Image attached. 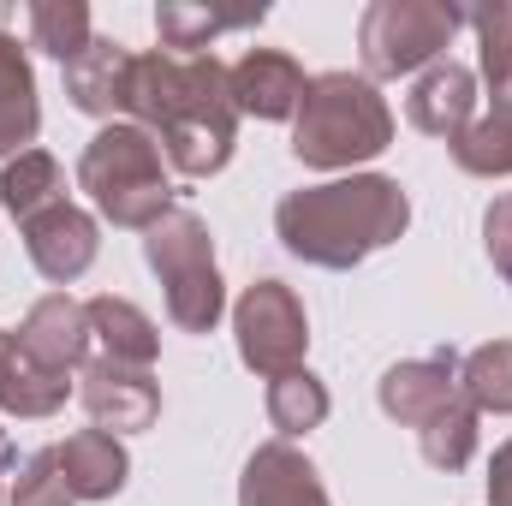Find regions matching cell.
Masks as SVG:
<instances>
[{"label": "cell", "instance_id": "8", "mask_svg": "<svg viewBox=\"0 0 512 506\" xmlns=\"http://www.w3.org/2000/svg\"><path fill=\"white\" fill-rule=\"evenodd\" d=\"M78 399H84L90 423L108 429V435L155 429V417H161V381L149 376V370L114 364V358H90L78 370Z\"/></svg>", "mask_w": 512, "mask_h": 506}, {"label": "cell", "instance_id": "11", "mask_svg": "<svg viewBox=\"0 0 512 506\" xmlns=\"http://www.w3.org/2000/svg\"><path fill=\"white\" fill-rule=\"evenodd\" d=\"M227 90H233V108L251 114V120H298V102H304L310 78L292 54L251 48L227 66Z\"/></svg>", "mask_w": 512, "mask_h": 506}, {"label": "cell", "instance_id": "9", "mask_svg": "<svg viewBox=\"0 0 512 506\" xmlns=\"http://www.w3.org/2000/svg\"><path fill=\"white\" fill-rule=\"evenodd\" d=\"M12 352H24V358L42 364V370H60V376L84 370V364H90V310H84L72 292L36 298V304L24 310L18 334H12Z\"/></svg>", "mask_w": 512, "mask_h": 506}, {"label": "cell", "instance_id": "17", "mask_svg": "<svg viewBox=\"0 0 512 506\" xmlns=\"http://www.w3.org/2000/svg\"><path fill=\"white\" fill-rule=\"evenodd\" d=\"M36 131H42V102H36L30 48H18L12 30H0V161L24 155Z\"/></svg>", "mask_w": 512, "mask_h": 506}, {"label": "cell", "instance_id": "2", "mask_svg": "<svg viewBox=\"0 0 512 506\" xmlns=\"http://www.w3.org/2000/svg\"><path fill=\"white\" fill-rule=\"evenodd\" d=\"M411 227V197L399 179L387 173H346V179H322L304 191H286L274 209V233L280 245L310 262V268H358L364 256L399 245Z\"/></svg>", "mask_w": 512, "mask_h": 506}, {"label": "cell", "instance_id": "18", "mask_svg": "<svg viewBox=\"0 0 512 506\" xmlns=\"http://www.w3.org/2000/svg\"><path fill=\"white\" fill-rule=\"evenodd\" d=\"M268 18V6H191V0H161L155 6V36L167 54H209L215 36L251 30Z\"/></svg>", "mask_w": 512, "mask_h": 506}, {"label": "cell", "instance_id": "3", "mask_svg": "<svg viewBox=\"0 0 512 506\" xmlns=\"http://www.w3.org/2000/svg\"><path fill=\"white\" fill-rule=\"evenodd\" d=\"M393 143V108L364 72H322L310 78L298 120H292V155L316 173H352L358 161H376Z\"/></svg>", "mask_w": 512, "mask_h": 506}, {"label": "cell", "instance_id": "1", "mask_svg": "<svg viewBox=\"0 0 512 506\" xmlns=\"http://www.w3.org/2000/svg\"><path fill=\"white\" fill-rule=\"evenodd\" d=\"M126 114L131 126H143L173 173L185 179H215L233 161V137H239V108L227 90V66L215 54H131L126 78Z\"/></svg>", "mask_w": 512, "mask_h": 506}, {"label": "cell", "instance_id": "21", "mask_svg": "<svg viewBox=\"0 0 512 506\" xmlns=\"http://www.w3.org/2000/svg\"><path fill=\"white\" fill-rule=\"evenodd\" d=\"M447 149L471 179H512V90H501L495 108L483 120H471V131L453 137Z\"/></svg>", "mask_w": 512, "mask_h": 506}, {"label": "cell", "instance_id": "31", "mask_svg": "<svg viewBox=\"0 0 512 506\" xmlns=\"http://www.w3.org/2000/svg\"><path fill=\"white\" fill-rule=\"evenodd\" d=\"M18 465V453H12V441H6V429H0V471H12Z\"/></svg>", "mask_w": 512, "mask_h": 506}, {"label": "cell", "instance_id": "28", "mask_svg": "<svg viewBox=\"0 0 512 506\" xmlns=\"http://www.w3.org/2000/svg\"><path fill=\"white\" fill-rule=\"evenodd\" d=\"M12 506H78L66 495V477H60V453L42 447L18 465V483H12Z\"/></svg>", "mask_w": 512, "mask_h": 506}, {"label": "cell", "instance_id": "16", "mask_svg": "<svg viewBox=\"0 0 512 506\" xmlns=\"http://www.w3.org/2000/svg\"><path fill=\"white\" fill-rule=\"evenodd\" d=\"M126 78H131V54L120 42L96 36V42L66 66V96H72L78 114L114 126V114H126Z\"/></svg>", "mask_w": 512, "mask_h": 506}, {"label": "cell", "instance_id": "24", "mask_svg": "<svg viewBox=\"0 0 512 506\" xmlns=\"http://www.w3.org/2000/svg\"><path fill=\"white\" fill-rule=\"evenodd\" d=\"M328 381L310 376V370H292V376H274L268 381V423L280 429V441L292 435H310L328 423Z\"/></svg>", "mask_w": 512, "mask_h": 506}, {"label": "cell", "instance_id": "27", "mask_svg": "<svg viewBox=\"0 0 512 506\" xmlns=\"http://www.w3.org/2000/svg\"><path fill=\"white\" fill-rule=\"evenodd\" d=\"M465 24L477 30L489 96L512 90V0H483V6H471V12H465Z\"/></svg>", "mask_w": 512, "mask_h": 506}, {"label": "cell", "instance_id": "5", "mask_svg": "<svg viewBox=\"0 0 512 506\" xmlns=\"http://www.w3.org/2000/svg\"><path fill=\"white\" fill-rule=\"evenodd\" d=\"M143 262L167 292V316L179 334H215V322L227 316V280L215 262V239L203 227V215L173 209L143 233Z\"/></svg>", "mask_w": 512, "mask_h": 506}, {"label": "cell", "instance_id": "14", "mask_svg": "<svg viewBox=\"0 0 512 506\" xmlns=\"http://www.w3.org/2000/svg\"><path fill=\"white\" fill-rule=\"evenodd\" d=\"M239 506H334V501L322 489V471L292 441H268L245 459Z\"/></svg>", "mask_w": 512, "mask_h": 506}, {"label": "cell", "instance_id": "10", "mask_svg": "<svg viewBox=\"0 0 512 506\" xmlns=\"http://www.w3.org/2000/svg\"><path fill=\"white\" fill-rule=\"evenodd\" d=\"M96 251H102L96 215H84L78 203H54V209H42L36 221H24V256H30L36 274L54 280V286H72L78 274H90Z\"/></svg>", "mask_w": 512, "mask_h": 506}, {"label": "cell", "instance_id": "25", "mask_svg": "<svg viewBox=\"0 0 512 506\" xmlns=\"http://www.w3.org/2000/svg\"><path fill=\"white\" fill-rule=\"evenodd\" d=\"M459 393L477 405V417H512V340H489L459 358Z\"/></svg>", "mask_w": 512, "mask_h": 506}, {"label": "cell", "instance_id": "4", "mask_svg": "<svg viewBox=\"0 0 512 506\" xmlns=\"http://www.w3.org/2000/svg\"><path fill=\"white\" fill-rule=\"evenodd\" d=\"M78 185L90 191L102 221L131 227V233H149L161 215H173V167L161 143L131 120H114L84 143Z\"/></svg>", "mask_w": 512, "mask_h": 506}, {"label": "cell", "instance_id": "15", "mask_svg": "<svg viewBox=\"0 0 512 506\" xmlns=\"http://www.w3.org/2000/svg\"><path fill=\"white\" fill-rule=\"evenodd\" d=\"M54 453H60V477H66L72 501H114L131 477V453L108 429H78Z\"/></svg>", "mask_w": 512, "mask_h": 506}, {"label": "cell", "instance_id": "33", "mask_svg": "<svg viewBox=\"0 0 512 506\" xmlns=\"http://www.w3.org/2000/svg\"><path fill=\"white\" fill-rule=\"evenodd\" d=\"M0 501H6V495H0Z\"/></svg>", "mask_w": 512, "mask_h": 506}, {"label": "cell", "instance_id": "19", "mask_svg": "<svg viewBox=\"0 0 512 506\" xmlns=\"http://www.w3.org/2000/svg\"><path fill=\"white\" fill-rule=\"evenodd\" d=\"M84 310H90V340L102 346V358L131 364V370H155V358H161V334H155V322H149L131 298L102 292V298H90Z\"/></svg>", "mask_w": 512, "mask_h": 506}, {"label": "cell", "instance_id": "30", "mask_svg": "<svg viewBox=\"0 0 512 506\" xmlns=\"http://www.w3.org/2000/svg\"><path fill=\"white\" fill-rule=\"evenodd\" d=\"M489 506H512V441H501L489 459Z\"/></svg>", "mask_w": 512, "mask_h": 506}, {"label": "cell", "instance_id": "26", "mask_svg": "<svg viewBox=\"0 0 512 506\" xmlns=\"http://www.w3.org/2000/svg\"><path fill=\"white\" fill-rule=\"evenodd\" d=\"M477 423H483V417H477V405L459 393L435 423H423V429H417L423 459H429L435 471H465V465H471V453H477Z\"/></svg>", "mask_w": 512, "mask_h": 506}, {"label": "cell", "instance_id": "23", "mask_svg": "<svg viewBox=\"0 0 512 506\" xmlns=\"http://www.w3.org/2000/svg\"><path fill=\"white\" fill-rule=\"evenodd\" d=\"M24 18H30V48H42V54L60 60V66H72V60L96 42L84 0H30Z\"/></svg>", "mask_w": 512, "mask_h": 506}, {"label": "cell", "instance_id": "6", "mask_svg": "<svg viewBox=\"0 0 512 506\" xmlns=\"http://www.w3.org/2000/svg\"><path fill=\"white\" fill-rule=\"evenodd\" d=\"M465 30V6L453 0H376L358 18V54H364V78H411L429 72L435 60H447L453 36Z\"/></svg>", "mask_w": 512, "mask_h": 506}, {"label": "cell", "instance_id": "13", "mask_svg": "<svg viewBox=\"0 0 512 506\" xmlns=\"http://www.w3.org/2000/svg\"><path fill=\"white\" fill-rule=\"evenodd\" d=\"M405 120L423 131V137H465L477 120V72L459 66V60H435L429 72H417L411 96H405Z\"/></svg>", "mask_w": 512, "mask_h": 506}, {"label": "cell", "instance_id": "22", "mask_svg": "<svg viewBox=\"0 0 512 506\" xmlns=\"http://www.w3.org/2000/svg\"><path fill=\"white\" fill-rule=\"evenodd\" d=\"M66 393H72V381L60 370H42L6 346V358H0V411L6 417H54L66 405Z\"/></svg>", "mask_w": 512, "mask_h": 506}, {"label": "cell", "instance_id": "7", "mask_svg": "<svg viewBox=\"0 0 512 506\" xmlns=\"http://www.w3.org/2000/svg\"><path fill=\"white\" fill-rule=\"evenodd\" d=\"M233 334H239V358L256 376H292L304 370V352H310V322H304V304L286 280H251L233 304Z\"/></svg>", "mask_w": 512, "mask_h": 506}, {"label": "cell", "instance_id": "29", "mask_svg": "<svg viewBox=\"0 0 512 506\" xmlns=\"http://www.w3.org/2000/svg\"><path fill=\"white\" fill-rule=\"evenodd\" d=\"M483 245H489V262H495V274L507 280V292H512V191H501L483 209Z\"/></svg>", "mask_w": 512, "mask_h": 506}, {"label": "cell", "instance_id": "20", "mask_svg": "<svg viewBox=\"0 0 512 506\" xmlns=\"http://www.w3.org/2000/svg\"><path fill=\"white\" fill-rule=\"evenodd\" d=\"M0 203H6V215H12L18 227L36 221L42 209L66 203V167H60L48 149H24V155H12V161L0 167Z\"/></svg>", "mask_w": 512, "mask_h": 506}, {"label": "cell", "instance_id": "12", "mask_svg": "<svg viewBox=\"0 0 512 506\" xmlns=\"http://www.w3.org/2000/svg\"><path fill=\"white\" fill-rule=\"evenodd\" d=\"M376 399L393 423L423 429L435 423L453 399H459V352H435V358H405L376 381Z\"/></svg>", "mask_w": 512, "mask_h": 506}, {"label": "cell", "instance_id": "32", "mask_svg": "<svg viewBox=\"0 0 512 506\" xmlns=\"http://www.w3.org/2000/svg\"><path fill=\"white\" fill-rule=\"evenodd\" d=\"M6 346H12V334H6V328H0V358H6Z\"/></svg>", "mask_w": 512, "mask_h": 506}]
</instances>
